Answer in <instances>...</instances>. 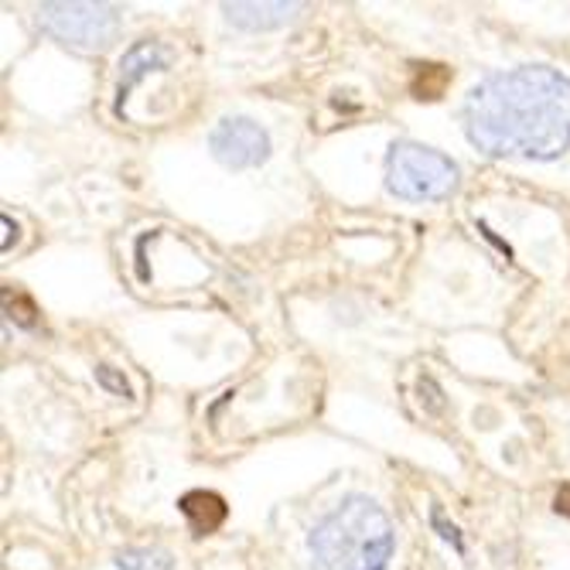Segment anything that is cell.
Masks as SVG:
<instances>
[{
	"mask_svg": "<svg viewBox=\"0 0 570 570\" xmlns=\"http://www.w3.org/2000/svg\"><path fill=\"white\" fill-rule=\"evenodd\" d=\"M461 121L485 157L557 161L570 151V79L550 65L495 73L468 92Z\"/></svg>",
	"mask_w": 570,
	"mask_h": 570,
	"instance_id": "cell-1",
	"label": "cell"
},
{
	"mask_svg": "<svg viewBox=\"0 0 570 570\" xmlns=\"http://www.w3.org/2000/svg\"><path fill=\"white\" fill-rule=\"evenodd\" d=\"M312 570H387L393 557V522L369 495H349L307 540Z\"/></svg>",
	"mask_w": 570,
	"mask_h": 570,
	"instance_id": "cell-2",
	"label": "cell"
},
{
	"mask_svg": "<svg viewBox=\"0 0 570 570\" xmlns=\"http://www.w3.org/2000/svg\"><path fill=\"white\" fill-rule=\"evenodd\" d=\"M387 188L407 202H444L458 192V164L434 148L396 140L387 154Z\"/></svg>",
	"mask_w": 570,
	"mask_h": 570,
	"instance_id": "cell-3",
	"label": "cell"
},
{
	"mask_svg": "<svg viewBox=\"0 0 570 570\" xmlns=\"http://www.w3.org/2000/svg\"><path fill=\"white\" fill-rule=\"evenodd\" d=\"M38 25L41 31H49L55 41H62L65 49L76 52H106L113 49V41L121 38L124 17L121 8L100 4V0H52V4L38 8Z\"/></svg>",
	"mask_w": 570,
	"mask_h": 570,
	"instance_id": "cell-4",
	"label": "cell"
},
{
	"mask_svg": "<svg viewBox=\"0 0 570 570\" xmlns=\"http://www.w3.org/2000/svg\"><path fill=\"white\" fill-rule=\"evenodd\" d=\"M208 148L223 168L246 172V168H259V164L270 157V137L264 127L253 124L250 116H226V121H219L216 130H212Z\"/></svg>",
	"mask_w": 570,
	"mask_h": 570,
	"instance_id": "cell-5",
	"label": "cell"
},
{
	"mask_svg": "<svg viewBox=\"0 0 570 570\" xmlns=\"http://www.w3.org/2000/svg\"><path fill=\"white\" fill-rule=\"evenodd\" d=\"M172 62V52L164 49V45L157 41H137L134 49L124 55L121 62V79H116V106L124 110L127 97H130V89L144 79L148 73H157V68H168Z\"/></svg>",
	"mask_w": 570,
	"mask_h": 570,
	"instance_id": "cell-6",
	"label": "cell"
},
{
	"mask_svg": "<svg viewBox=\"0 0 570 570\" xmlns=\"http://www.w3.org/2000/svg\"><path fill=\"white\" fill-rule=\"evenodd\" d=\"M304 11V4H288V0H264V4H226V17L232 21L236 28H246V31H267V28H280L294 21Z\"/></svg>",
	"mask_w": 570,
	"mask_h": 570,
	"instance_id": "cell-7",
	"label": "cell"
},
{
	"mask_svg": "<svg viewBox=\"0 0 570 570\" xmlns=\"http://www.w3.org/2000/svg\"><path fill=\"white\" fill-rule=\"evenodd\" d=\"M181 512H185V519L192 522V530L199 533V536H208V533H216L223 522H226V503H223V495H216V492H205V489H195V492H188L185 498H181Z\"/></svg>",
	"mask_w": 570,
	"mask_h": 570,
	"instance_id": "cell-8",
	"label": "cell"
},
{
	"mask_svg": "<svg viewBox=\"0 0 570 570\" xmlns=\"http://www.w3.org/2000/svg\"><path fill=\"white\" fill-rule=\"evenodd\" d=\"M121 570H175V557L161 546H134V550L116 554Z\"/></svg>",
	"mask_w": 570,
	"mask_h": 570,
	"instance_id": "cell-9",
	"label": "cell"
},
{
	"mask_svg": "<svg viewBox=\"0 0 570 570\" xmlns=\"http://www.w3.org/2000/svg\"><path fill=\"white\" fill-rule=\"evenodd\" d=\"M447 83H451V73L444 65H420V73L414 79V97L417 100H441Z\"/></svg>",
	"mask_w": 570,
	"mask_h": 570,
	"instance_id": "cell-10",
	"label": "cell"
},
{
	"mask_svg": "<svg viewBox=\"0 0 570 570\" xmlns=\"http://www.w3.org/2000/svg\"><path fill=\"white\" fill-rule=\"evenodd\" d=\"M97 379L106 387V390H113V393H121V396H130V387H127V379L124 376H116L110 366H100L97 369Z\"/></svg>",
	"mask_w": 570,
	"mask_h": 570,
	"instance_id": "cell-11",
	"label": "cell"
},
{
	"mask_svg": "<svg viewBox=\"0 0 570 570\" xmlns=\"http://www.w3.org/2000/svg\"><path fill=\"white\" fill-rule=\"evenodd\" d=\"M554 509H557L560 516H567V519H570V482L557 489V495H554Z\"/></svg>",
	"mask_w": 570,
	"mask_h": 570,
	"instance_id": "cell-12",
	"label": "cell"
},
{
	"mask_svg": "<svg viewBox=\"0 0 570 570\" xmlns=\"http://www.w3.org/2000/svg\"><path fill=\"white\" fill-rule=\"evenodd\" d=\"M4 229H8V236H4V250H11V219L4 216ZM14 240H17V229H14Z\"/></svg>",
	"mask_w": 570,
	"mask_h": 570,
	"instance_id": "cell-13",
	"label": "cell"
}]
</instances>
